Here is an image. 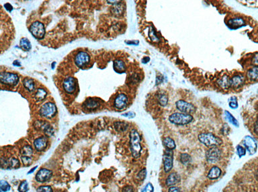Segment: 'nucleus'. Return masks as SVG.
Returning a JSON list of instances; mask_svg holds the SVG:
<instances>
[{
  "label": "nucleus",
  "instance_id": "obj_36",
  "mask_svg": "<svg viewBox=\"0 0 258 192\" xmlns=\"http://www.w3.org/2000/svg\"><path fill=\"white\" fill-rule=\"evenodd\" d=\"M43 131L44 132V134H46L47 137H51V136H53L54 134V130H53V127H51L48 124L46 126V127L44 128Z\"/></svg>",
  "mask_w": 258,
  "mask_h": 192
},
{
  "label": "nucleus",
  "instance_id": "obj_20",
  "mask_svg": "<svg viewBox=\"0 0 258 192\" xmlns=\"http://www.w3.org/2000/svg\"><path fill=\"white\" fill-rule=\"evenodd\" d=\"M113 68L114 71L118 73H123L125 72L127 69L126 65H125L124 62L122 60H119V59H117V60H115L114 61Z\"/></svg>",
  "mask_w": 258,
  "mask_h": 192
},
{
  "label": "nucleus",
  "instance_id": "obj_29",
  "mask_svg": "<svg viewBox=\"0 0 258 192\" xmlns=\"http://www.w3.org/2000/svg\"><path fill=\"white\" fill-rule=\"evenodd\" d=\"M128 127V124L124 122H116L114 123V128L118 132H124Z\"/></svg>",
  "mask_w": 258,
  "mask_h": 192
},
{
  "label": "nucleus",
  "instance_id": "obj_11",
  "mask_svg": "<svg viewBox=\"0 0 258 192\" xmlns=\"http://www.w3.org/2000/svg\"><path fill=\"white\" fill-rule=\"evenodd\" d=\"M163 167H164L165 172L168 173L172 170L173 167V152L172 150L166 151L165 153L163 155Z\"/></svg>",
  "mask_w": 258,
  "mask_h": 192
},
{
  "label": "nucleus",
  "instance_id": "obj_32",
  "mask_svg": "<svg viewBox=\"0 0 258 192\" xmlns=\"http://www.w3.org/2000/svg\"><path fill=\"white\" fill-rule=\"evenodd\" d=\"M20 46L24 50L30 51L31 49V44L28 39L26 38H22L20 40Z\"/></svg>",
  "mask_w": 258,
  "mask_h": 192
},
{
  "label": "nucleus",
  "instance_id": "obj_41",
  "mask_svg": "<svg viewBox=\"0 0 258 192\" xmlns=\"http://www.w3.org/2000/svg\"><path fill=\"white\" fill-rule=\"evenodd\" d=\"M37 192H53V189L50 186H40L38 188Z\"/></svg>",
  "mask_w": 258,
  "mask_h": 192
},
{
  "label": "nucleus",
  "instance_id": "obj_24",
  "mask_svg": "<svg viewBox=\"0 0 258 192\" xmlns=\"http://www.w3.org/2000/svg\"><path fill=\"white\" fill-rule=\"evenodd\" d=\"M23 85L24 87L30 92H33L35 90V84L32 79L25 78L23 80Z\"/></svg>",
  "mask_w": 258,
  "mask_h": 192
},
{
  "label": "nucleus",
  "instance_id": "obj_34",
  "mask_svg": "<svg viewBox=\"0 0 258 192\" xmlns=\"http://www.w3.org/2000/svg\"><path fill=\"white\" fill-rule=\"evenodd\" d=\"M149 35L150 38H151V40L153 42V43H158V42H159L160 40L159 38L155 34V30L152 27L150 28L149 31Z\"/></svg>",
  "mask_w": 258,
  "mask_h": 192
},
{
  "label": "nucleus",
  "instance_id": "obj_54",
  "mask_svg": "<svg viewBox=\"0 0 258 192\" xmlns=\"http://www.w3.org/2000/svg\"><path fill=\"white\" fill-rule=\"evenodd\" d=\"M36 169V167H34V168H33L32 169H31V170H30V172H28V173H31L32 172H33V171H34V169Z\"/></svg>",
  "mask_w": 258,
  "mask_h": 192
},
{
  "label": "nucleus",
  "instance_id": "obj_6",
  "mask_svg": "<svg viewBox=\"0 0 258 192\" xmlns=\"http://www.w3.org/2000/svg\"><path fill=\"white\" fill-rule=\"evenodd\" d=\"M30 31L33 36L37 39H42L45 35V28L44 24L39 21H36L32 24V25L30 27Z\"/></svg>",
  "mask_w": 258,
  "mask_h": 192
},
{
  "label": "nucleus",
  "instance_id": "obj_39",
  "mask_svg": "<svg viewBox=\"0 0 258 192\" xmlns=\"http://www.w3.org/2000/svg\"><path fill=\"white\" fill-rule=\"evenodd\" d=\"M28 190V184L26 181H24L20 183L18 190L20 192H26Z\"/></svg>",
  "mask_w": 258,
  "mask_h": 192
},
{
  "label": "nucleus",
  "instance_id": "obj_25",
  "mask_svg": "<svg viewBox=\"0 0 258 192\" xmlns=\"http://www.w3.org/2000/svg\"><path fill=\"white\" fill-rule=\"evenodd\" d=\"M83 106L86 107V109L89 110H93L96 109V108L100 106V104L97 101H96L92 99H89L88 100L85 101V102L84 103V105H83Z\"/></svg>",
  "mask_w": 258,
  "mask_h": 192
},
{
  "label": "nucleus",
  "instance_id": "obj_18",
  "mask_svg": "<svg viewBox=\"0 0 258 192\" xmlns=\"http://www.w3.org/2000/svg\"><path fill=\"white\" fill-rule=\"evenodd\" d=\"M180 176L177 173H172L167 177L166 179V185L168 187H173L175 185L180 182Z\"/></svg>",
  "mask_w": 258,
  "mask_h": 192
},
{
  "label": "nucleus",
  "instance_id": "obj_46",
  "mask_svg": "<svg viewBox=\"0 0 258 192\" xmlns=\"http://www.w3.org/2000/svg\"><path fill=\"white\" fill-rule=\"evenodd\" d=\"M167 192H182L179 187H170L169 189Z\"/></svg>",
  "mask_w": 258,
  "mask_h": 192
},
{
  "label": "nucleus",
  "instance_id": "obj_23",
  "mask_svg": "<svg viewBox=\"0 0 258 192\" xmlns=\"http://www.w3.org/2000/svg\"><path fill=\"white\" fill-rule=\"evenodd\" d=\"M120 2H118V3H115L113 6V8H112V13L116 16H119L123 14L124 12V8L123 5L122 3H119Z\"/></svg>",
  "mask_w": 258,
  "mask_h": 192
},
{
  "label": "nucleus",
  "instance_id": "obj_21",
  "mask_svg": "<svg viewBox=\"0 0 258 192\" xmlns=\"http://www.w3.org/2000/svg\"><path fill=\"white\" fill-rule=\"evenodd\" d=\"M247 77L252 81H258V67H253L249 69L247 71Z\"/></svg>",
  "mask_w": 258,
  "mask_h": 192
},
{
  "label": "nucleus",
  "instance_id": "obj_3",
  "mask_svg": "<svg viewBox=\"0 0 258 192\" xmlns=\"http://www.w3.org/2000/svg\"><path fill=\"white\" fill-rule=\"evenodd\" d=\"M193 119V116L191 114L184 113H173L171 114L169 117V122L177 125H186L190 124Z\"/></svg>",
  "mask_w": 258,
  "mask_h": 192
},
{
  "label": "nucleus",
  "instance_id": "obj_16",
  "mask_svg": "<svg viewBox=\"0 0 258 192\" xmlns=\"http://www.w3.org/2000/svg\"><path fill=\"white\" fill-rule=\"evenodd\" d=\"M48 145V140L46 137H42L36 138L34 142V147L38 151H42L47 148Z\"/></svg>",
  "mask_w": 258,
  "mask_h": 192
},
{
  "label": "nucleus",
  "instance_id": "obj_49",
  "mask_svg": "<svg viewBox=\"0 0 258 192\" xmlns=\"http://www.w3.org/2000/svg\"><path fill=\"white\" fill-rule=\"evenodd\" d=\"M126 43L128 44H133V45H137L138 44V41H126Z\"/></svg>",
  "mask_w": 258,
  "mask_h": 192
},
{
  "label": "nucleus",
  "instance_id": "obj_10",
  "mask_svg": "<svg viewBox=\"0 0 258 192\" xmlns=\"http://www.w3.org/2000/svg\"><path fill=\"white\" fill-rule=\"evenodd\" d=\"M243 145L245 146L250 155H253L257 151V144L255 139L250 136H246L243 140Z\"/></svg>",
  "mask_w": 258,
  "mask_h": 192
},
{
  "label": "nucleus",
  "instance_id": "obj_47",
  "mask_svg": "<svg viewBox=\"0 0 258 192\" xmlns=\"http://www.w3.org/2000/svg\"><path fill=\"white\" fill-rule=\"evenodd\" d=\"M133 188L131 186H127L123 190V192H133Z\"/></svg>",
  "mask_w": 258,
  "mask_h": 192
},
{
  "label": "nucleus",
  "instance_id": "obj_2",
  "mask_svg": "<svg viewBox=\"0 0 258 192\" xmlns=\"http://www.w3.org/2000/svg\"><path fill=\"white\" fill-rule=\"evenodd\" d=\"M198 140L209 148L218 147L222 143V140L212 133H201L198 135Z\"/></svg>",
  "mask_w": 258,
  "mask_h": 192
},
{
  "label": "nucleus",
  "instance_id": "obj_8",
  "mask_svg": "<svg viewBox=\"0 0 258 192\" xmlns=\"http://www.w3.org/2000/svg\"><path fill=\"white\" fill-rule=\"evenodd\" d=\"M176 106L179 111L184 114H191L196 111V107L192 104L187 102L184 100H178L176 103Z\"/></svg>",
  "mask_w": 258,
  "mask_h": 192
},
{
  "label": "nucleus",
  "instance_id": "obj_13",
  "mask_svg": "<svg viewBox=\"0 0 258 192\" xmlns=\"http://www.w3.org/2000/svg\"><path fill=\"white\" fill-rule=\"evenodd\" d=\"M128 100L127 96L124 93H120L114 100V107L118 110H123L127 106Z\"/></svg>",
  "mask_w": 258,
  "mask_h": 192
},
{
  "label": "nucleus",
  "instance_id": "obj_33",
  "mask_svg": "<svg viewBox=\"0 0 258 192\" xmlns=\"http://www.w3.org/2000/svg\"><path fill=\"white\" fill-rule=\"evenodd\" d=\"M225 115H226V119L229 121V122H231V124L235 126H237V127L239 126L238 121L235 119V117H233L232 114H230L228 111H225Z\"/></svg>",
  "mask_w": 258,
  "mask_h": 192
},
{
  "label": "nucleus",
  "instance_id": "obj_44",
  "mask_svg": "<svg viewBox=\"0 0 258 192\" xmlns=\"http://www.w3.org/2000/svg\"><path fill=\"white\" fill-rule=\"evenodd\" d=\"M146 175H147V171H146V169H142L138 174V179H140L141 180H144L145 179V177H146Z\"/></svg>",
  "mask_w": 258,
  "mask_h": 192
},
{
  "label": "nucleus",
  "instance_id": "obj_14",
  "mask_svg": "<svg viewBox=\"0 0 258 192\" xmlns=\"http://www.w3.org/2000/svg\"><path fill=\"white\" fill-rule=\"evenodd\" d=\"M53 175V172L47 169H41L36 175V179L39 182H46Z\"/></svg>",
  "mask_w": 258,
  "mask_h": 192
},
{
  "label": "nucleus",
  "instance_id": "obj_17",
  "mask_svg": "<svg viewBox=\"0 0 258 192\" xmlns=\"http://www.w3.org/2000/svg\"><path fill=\"white\" fill-rule=\"evenodd\" d=\"M228 26L232 29L239 28L245 25V22L241 17H235L228 21Z\"/></svg>",
  "mask_w": 258,
  "mask_h": 192
},
{
  "label": "nucleus",
  "instance_id": "obj_50",
  "mask_svg": "<svg viewBox=\"0 0 258 192\" xmlns=\"http://www.w3.org/2000/svg\"><path fill=\"white\" fill-rule=\"evenodd\" d=\"M123 116H130V118H133L135 116V114H134L133 112H129V113H127V114H123Z\"/></svg>",
  "mask_w": 258,
  "mask_h": 192
},
{
  "label": "nucleus",
  "instance_id": "obj_48",
  "mask_svg": "<svg viewBox=\"0 0 258 192\" xmlns=\"http://www.w3.org/2000/svg\"><path fill=\"white\" fill-rule=\"evenodd\" d=\"M4 7H5V8L8 10V12H12V9H13V7L9 4V3H6V4L4 5Z\"/></svg>",
  "mask_w": 258,
  "mask_h": 192
},
{
  "label": "nucleus",
  "instance_id": "obj_1",
  "mask_svg": "<svg viewBox=\"0 0 258 192\" xmlns=\"http://www.w3.org/2000/svg\"><path fill=\"white\" fill-rule=\"evenodd\" d=\"M130 149L132 156L134 158H138L140 156L141 152V137L138 132L135 129H132L130 132Z\"/></svg>",
  "mask_w": 258,
  "mask_h": 192
},
{
  "label": "nucleus",
  "instance_id": "obj_30",
  "mask_svg": "<svg viewBox=\"0 0 258 192\" xmlns=\"http://www.w3.org/2000/svg\"><path fill=\"white\" fill-rule=\"evenodd\" d=\"M33 153V150L32 146L27 145L26 146H24V147L21 149V154H22V156H32Z\"/></svg>",
  "mask_w": 258,
  "mask_h": 192
},
{
  "label": "nucleus",
  "instance_id": "obj_12",
  "mask_svg": "<svg viewBox=\"0 0 258 192\" xmlns=\"http://www.w3.org/2000/svg\"><path fill=\"white\" fill-rule=\"evenodd\" d=\"M76 81L74 78L68 77L64 80L63 87L66 92L69 94L74 93L76 89Z\"/></svg>",
  "mask_w": 258,
  "mask_h": 192
},
{
  "label": "nucleus",
  "instance_id": "obj_43",
  "mask_svg": "<svg viewBox=\"0 0 258 192\" xmlns=\"http://www.w3.org/2000/svg\"><path fill=\"white\" fill-rule=\"evenodd\" d=\"M154 188H153V185L151 183H149L146 186L144 187V189L142 190V192H153Z\"/></svg>",
  "mask_w": 258,
  "mask_h": 192
},
{
  "label": "nucleus",
  "instance_id": "obj_7",
  "mask_svg": "<svg viewBox=\"0 0 258 192\" xmlns=\"http://www.w3.org/2000/svg\"><path fill=\"white\" fill-rule=\"evenodd\" d=\"M90 61H91V57L86 52H79L75 55V63L80 69L85 67L87 65H89Z\"/></svg>",
  "mask_w": 258,
  "mask_h": 192
},
{
  "label": "nucleus",
  "instance_id": "obj_9",
  "mask_svg": "<svg viewBox=\"0 0 258 192\" xmlns=\"http://www.w3.org/2000/svg\"><path fill=\"white\" fill-rule=\"evenodd\" d=\"M221 156V151L218 147L210 148L206 152V158L209 163H215L218 161Z\"/></svg>",
  "mask_w": 258,
  "mask_h": 192
},
{
  "label": "nucleus",
  "instance_id": "obj_51",
  "mask_svg": "<svg viewBox=\"0 0 258 192\" xmlns=\"http://www.w3.org/2000/svg\"><path fill=\"white\" fill-rule=\"evenodd\" d=\"M254 131L256 134H258V118L255 124V126H254Z\"/></svg>",
  "mask_w": 258,
  "mask_h": 192
},
{
  "label": "nucleus",
  "instance_id": "obj_15",
  "mask_svg": "<svg viewBox=\"0 0 258 192\" xmlns=\"http://www.w3.org/2000/svg\"><path fill=\"white\" fill-rule=\"evenodd\" d=\"M245 83V79L241 75H235L231 78V87L233 89H237L241 87Z\"/></svg>",
  "mask_w": 258,
  "mask_h": 192
},
{
  "label": "nucleus",
  "instance_id": "obj_26",
  "mask_svg": "<svg viewBox=\"0 0 258 192\" xmlns=\"http://www.w3.org/2000/svg\"><path fill=\"white\" fill-rule=\"evenodd\" d=\"M47 96V92L46 90H44L43 88H38L35 93V100L37 102H41L45 99V97Z\"/></svg>",
  "mask_w": 258,
  "mask_h": 192
},
{
  "label": "nucleus",
  "instance_id": "obj_37",
  "mask_svg": "<svg viewBox=\"0 0 258 192\" xmlns=\"http://www.w3.org/2000/svg\"><path fill=\"white\" fill-rule=\"evenodd\" d=\"M229 106L231 107L233 109H235V108L237 107L238 104H237V97L233 96L231 97L229 100Z\"/></svg>",
  "mask_w": 258,
  "mask_h": 192
},
{
  "label": "nucleus",
  "instance_id": "obj_31",
  "mask_svg": "<svg viewBox=\"0 0 258 192\" xmlns=\"http://www.w3.org/2000/svg\"><path fill=\"white\" fill-rule=\"evenodd\" d=\"M157 100L159 104L161 106L165 107L167 106V103H168V97L165 93H160L158 95Z\"/></svg>",
  "mask_w": 258,
  "mask_h": 192
},
{
  "label": "nucleus",
  "instance_id": "obj_27",
  "mask_svg": "<svg viewBox=\"0 0 258 192\" xmlns=\"http://www.w3.org/2000/svg\"><path fill=\"white\" fill-rule=\"evenodd\" d=\"M163 144L167 149L172 150V151L173 149H175L176 147L175 141H174L172 138H171L169 137H167L163 139Z\"/></svg>",
  "mask_w": 258,
  "mask_h": 192
},
{
  "label": "nucleus",
  "instance_id": "obj_38",
  "mask_svg": "<svg viewBox=\"0 0 258 192\" xmlns=\"http://www.w3.org/2000/svg\"><path fill=\"white\" fill-rule=\"evenodd\" d=\"M0 188H1V190L2 191L6 192L10 190V186L8 182L2 180L1 181V182H0Z\"/></svg>",
  "mask_w": 258,
  "mask_h": 192
},
{
  "label": "nucleus",
  "instance_id": "obj_19",
  "mask_svg": "<svg viewBox=\"0 0 258 192\" xmlns=\"http://www.w3.org/2000/svg\"><path fill=\"white\" fill-rule=\"evenodd\" d=\"M217 84L222 89H228L231 87V79L227 75H224L217 80Z\"/></svg>",
  "mask_w": 258,
  "mask_h": 192
},
{
  "label": "nucleus",
  "instance_id": "obj_28",
  "mask_svg": "<svg viewBox=\"0 0 258 192\" xmlns=\"http://www.w3.org/2000/svg\"><path fill=\"white\" fill-rule=\"evenodd\" d=\"M8 166L9 167H11V168H18L20 165V163L19 160L15 159V158H11L9 160H5V166Z\"/></svg>",
  "mask_w": 258,
  "mask_h": 192
},
{
  "label": "nucleus",
  "instance_id": "obj_53",
  "mask_svg": "<svg viewBox=\"0 0 258 192\" xmlns=\"http://www.w3.org/2000/svg\"><path fill=\"white\" fill-rule=\"evenodd\" d=\"M149 57H145L143 59H142V62H143V63H147V62H149Z\"/></svg>",
  "mask_w": 258,
  "mask_h": 192
},
{
  "label": "nucleus",
  "instance_id": "obj_40",
  "mask_svg": "<svg viewBox=\"0 0 258 192\" xmlns=\"http://www.w3.org/2000/svg\"><path fill=\"white\" fill-rule=\"evenodd\" d=\"M21 160H22V163L24 164V165H27V166H29L32 162V159H31V158L29 156H22V157H21Z\"/></svg>",
  "mask_w": 258,
  "mask_h": 192
},
{
  "label": "nucleus",
  "instance_id": "obj_42",
  "mask_svg": "<svg viewBox=\"0 0 258 192\" xmlns=\"http://www.w3.org/2000/svg\"><path fill=\"white\" fill-rule=\"evenodd\" d=\"M237 154L240 157H241L242 156H244L246 154L245 149H244L243 146L240 145H238L237 146Z\"/></svg>",
  "mask_w": 258,
  "mask_h": 192
},
{
  "label": "nucleus",
  "instance_id": "obj_22",
  "mask_svg": "<svg viewBox=\"0 0 258 192\" xmlns=\"http://www.w3.org/2000/svg\"><path fill=\"white\" fill-rule=\"evenodd\" d=\"M221 169L217 166L212 167L208 174V177L210 179H216L221 176Z\"/></svg>",
  "mask_w": 258,
  "mask_h": 192
},
{
  "label": "nucleus",
  "instance_id": "obj_4",
  "mask_svg": "<svg viewBox=\"0 0 258 192\" xmlns=\"http://www.w3.org/2000/svg\"><path fill=\"white\" fill-rule=\"evenodd\" d=\"M57 111V107L53 103L47 102L41 106L39 113L41 116L47 118H52L55 116Z\"/></svg>",
  "mask_w": 258,
  "mask_h": 192
},
{
  "label": "nucleus",
  "instance_id": "obj_52",
  "mask_svg": "<svg viewBox=\"0 0 258 192\" xmlns=\"http://www.w3.org/2000/svg\"><path fill=\"white\" fill-rule=\"evenodd\" d=\"M13 65L14 66H16V67H20V66H21L20 62L18 61H15L13 62Z\"/></svg>",
  "mask_w": 258,
  "mask_h": 192
},
{
  "label": "nucleus",
  "instance_id": "obj_45",
  "mask_svg": "<svg viewBox=\"0 0 258 192\" xmlns=\"http://www.w3.org/2000/svg\"><path fill=\"white\" fill-rule=\"evenodd\" d=\"M252 64L255 65V67H258V52L254 55L252 58Z\"/></svg>",
  "mask_w": 258,
  "mask_h": 192
},
{
  "label": "nucleus",
  "instance_id": "obj_5",
  "mask_svg": "<svg viewBox=\"0 0 258 192\" xmlns=\"http://www.w3.org/2000/svg\"><path fill=\"white\" fill-rule=\"evenodd\" d=\"M0 81L2 84L15 86L19 81V77L17 74L12 73H2L0 75Z\"/></svg>",
  "mask_w": 258,
  "mask_h": 192
},
{
  "label": "nucleus",
  "instance_id": "obj_35",
  "mask_svg": "<svg viewBox=\"0 0 258 192\" xmlns=\"http://www.w3.org/2000/svg\"><path fill=\"white\" fill-rule=\"evenodd\" d=\"M180 160L183 164H184V165H186V164L189 163L190 162L191 157L189 155L186 154V153H184V154L181 155Z\"/></svg>",
  "mask_w": 258,
  "mask_h": 192
}]
</instances>
